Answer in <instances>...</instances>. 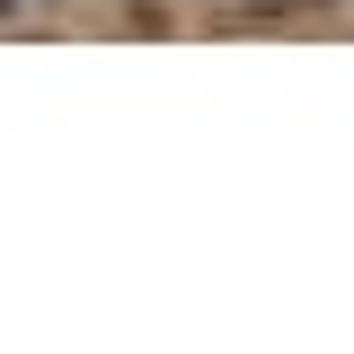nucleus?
Segmentation results:
<instances>
[{
	"label": "nucleus",
	"mask_w": 354,
	"mask_h": 354,
	"mask_svg": "<svg viewBox=\"0 0 354 354\" xmlns=\"http://www.w3.org/2000/svg\"><path fill=\"white\" fill-rule=\"evenodd\" d=\"M0 9H9V0H0Z\"/></svg>",
	"instance_id": "f257e3e1"
}]
</instances>
